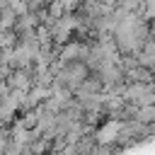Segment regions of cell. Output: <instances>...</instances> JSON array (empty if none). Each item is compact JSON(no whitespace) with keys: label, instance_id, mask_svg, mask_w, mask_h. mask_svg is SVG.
<instances>
[{"label":"cell","instance_id":"cell-3","mask_svg":"<svg viewBox=\"0 0 155 155\" xmlns=\"http://www.w3.org/2000/svg\"><path fill=\"white\" fill-rule=\"evenodd\" d=\"M140 15L145 17V19H155V0H145V5H143V10H140Z\"/></svg>","mask_w":155,"mask_h":155},{"label":"cell","instance_id":"cell-1","mask_svg":"<svg viewBox=\"0 0 155 155\" xmlns=\"http://www.w3.org/2000/svg\"><path fill=\"white\" fill-rule=\"evenodd\" d=\"M17 19H19V15L12 7H0V29L2 31H12L17 27Z\"/></svg>","mask_w":155,"mask_h":155},{"label":"cell","instance_id":"cell-2","mask_svg":"<svg viewBox=\"0 0 155 155\" xmlns=\"http://www.w3.org/2000/svg\"><path fill=\"white\" fill-rule=\"evenodd\" d=\"M27 5H29V12L31 15H44L48 10L51 0H27Z\"/></svg>","mask_w":155,"mask_h":155}]
</instances>
